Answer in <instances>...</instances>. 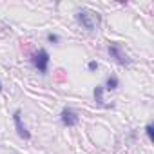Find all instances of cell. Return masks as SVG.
I'll use <instances>...</instances> for the list:
<instances>
[{
    "instance_id": "obj_10",
    "label": "cell",
    "mask_w": 154,
    "mask_h": 154,
    "mask_svg": "<svg viewBox=\"0 0 154 154\" xmlns=\"http://www.w3.org/2000/svg\"><path fill=\"white\" fill-rule=\"evenodd\" d=\"M96 69H98V62H94V60L89 62V71H96Z\"/></svg>"
},
{
    "instance_id": "obj_4",
    "label": "cell",
    "mask_w": 154,
    "mask_h": 154,
    "mask_svg": "<svg viewBox=\"0 0 154 154\" xmlns=\"http://www.w3.org/2000/svg\"><path fill=\"white\" fill-rule=\"evenodd\" d=\"M60 118H62V123H63L65 127H74V125H78V114H76L72 109H69V107H65V109L62 111Z\"/></svg>"
},
{
    "instance_id": "obj_8",
    "label": "cell",
    "mask_w": 154,
    "mask_h": 154,
    "mask_svg": "<svg viewBox=\"0 0 154 154\" xmlns=\"http://www.w3.org/2000/svg\"><path fill=\"white\" fill-rule=\"evenodd\" d=\"M145 131H147V136H149V140H154V127H152V123H147Z\"/></svg>"
},
{
    "instance_id": "obj_7",
    "label": "cell",
    "mask_w": 154,
    "mask_h": 154,
    "mask_svg": "<svg viewBox=\"0 0 154 154\" xmlns=\"http://www.w3.org/2000/svg\"><path fill=\"white\" fill-rule=\"evenodd\" d=\"M94 100H96V103H103V87L102 85H98L96 89H94Z\"/></svg>"
},
{
    "instance_id": "obj_5",
    "label": "cell",
    "mask_w": 154,
    "mask_h": 154,
    "mask_svg": "<svg viewBox=\"0 0 154 154\" xmlns=\"http://www.w3.org/2000/svg\"><path fill=\"white\" fill-rule=\"evenodd\" d=\"M13 120H15V127H17L18 136H20V138H24V140H29V138H31V134H29V131L26 129V125L22 123L20 111H15V112H13Z\"/></svg>"
},
{
    "instance_id": "obj_11",
    "label": "cell",
    "mask_w": 154,
    "mask_h": 154,
    "mask_svg": "<svg viewBox=\"0 0 154 154\" xmlns=\"http://www.w3.org/2000/svg\"><path fill=\"white\" fill-rule=\"evenodd\" d=\"M0 91H2V82H0Z\"/></svg>"
},
{
    "instance_id": "obj_2",
    "label": "cell",
    "mask_w": 154,
    "mask_h": 154,
    "mask_svg": "<svg viewBox=\"0 0 154 154\" xmlns=\"http://www.w3.org/2000/svg\"><path fill=\"white\" fill-rule=\"evenodd\" d=\"M31 62H33V65L38 69V72L45 74L47 69H49V53H47L45 49H38V51L31 56Z\"/></svg>"
},
{
    "instance_id": "obj_6",
    "label": "cell",
    "mask_w": 154,
    "mask_h": 154,
    "mask_svg": "<svg viewBox=\"0 0 154 154\" xmlns=\"http://www.w3.org/2000/svg\"><path fill=\"white\" fill-rule=\"evenodd\" d=\"M118 85H120V82H118L116 76H109L105 80V89L107 91H114V89H118Z\"/></svg>"
},
{
    "instance_id": "obj_1",
    "label": "cell",
    "mask_w": 154,
    "mask_h": 154,
    "mask_svg": "<svg viewBox=\"0 0 154 154\" xmlns=\"http://www.w3.org/2000/svg\"><path fill=\"white\" fill-rule=\"evenodd\" d=\"M76 22H78L82 27H85L87 31H94L98 27V13L91 11V9H80V11H76Z\"/></svg>"
},
{
    "instance_id": "obj_3",
    "label": "cell",
    "mask_w": 154,
    "mask_h": 154,
    "mask_svg": "<svg viewBox=\"0 0 154 154\" xmlns=\"http://www.w3.org/2000/svg\"><path fill=\"white\" fill-rule=\"evenodd\" d=\"M109 54H111V58H114L120 65H131V58H129V54L123 51V47L120 45V44H111L109 45Z\"/></svg>"
},
{
    "instance_id": "obj_9",
    "label": "cell",
    "mask_w": 154,
    "mask_h": 154,
    "mask_svg": "<svg viewBox=\"0 0 154 154\" xmlns=\"http://www.w3.org/2000/svg\"><path fill=\"white\" fill-rule=\"evenodd\" d=\"M47 40H49L51 44H56L60 38H58V35H53V33H49V35H47Z\"/></svg>"
}]
</instances>
